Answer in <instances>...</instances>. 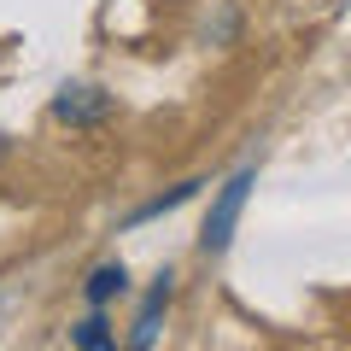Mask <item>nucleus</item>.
<instances>
[{"label":"nucleus","instance_id":"nucleus-1","mask_svg":"<svg viewBox=\"0 0 351 351\" xmlns=\"http://www.w3.org/2000/svg\"><path fill=\"white\" fill-rule=\"evenodd\" d=\"M246 193H252V170H240L234 182L217 193L211 217H205V252H223L228 240H234V223H240V211H246Z\"/></svg>","mask_w":351,"mask_h":351},{"label":"nucleus","instance_id":"nucleus-2","mask_svg":"<svg viewBox=\"0 0 351 351\" xmlns=\"http://www.w3.org/2000/svg\"><path fill=\"white\" fill-rule=\"evenodd\" d=\"M53 117L71 129H94L112 117V94H100V88H59V100H53Z\"/></svg>","mask_w":351,"mask_h":351},{"label":"nucleus","instance_id":"nucleus-3","mask_svg":"<svg viewBox=\"0 0 351 351\" xmlns=\"http://www.w3.org/2000/svg\"><path fill=\"white\" fill-rule=\"evenodd\" d=\"M170 299H176V276L164 269V276L152 281V293H147V304H141V316H135L129 346H152V339H158V322H164V311H170Z\"/></svg>","mask_w":351,"mask_h":351},{"label":"nucleus","instance_id":"nucleus-4","mask_svg":"<svg viewBox=\"0 0 351 351\" xmlns=\"http://www.w3.org/2000/svg\"><path fill=\"white\" fill-rule=\"evenodd\" d=\"M129 293V269L123 263H94V269H88V281H82V299H88V311H106V304H117Z\"/></svg>","mask_w":351,"mask_h":351},{"label":"nucleus","instance_id":"nucleus-5","mask_svg":"<svg viewBox=\"0 0 351 351\" xmlns=\"http://www.w3.org/2000/svg\"><path fill=\"white\" fill-rule=\"evenodd\" d=\"M71 346H82V351H112V346H117V328L106 322V311H94V316H82V322L71 328Z\"/></svg>","mask_w":351,"mask_h":351},{"label":"nucleus","instance_id":"nucleus-6","mask_svg":"<svg viewBox=\"0 0 351 351\" xmlns=\"http://www.w3.org/2000/svg\"><path fill=\"white\" fill-rule=\"evenodd\" d=\"M193 193H199V182H182V188H170L164 199H147V205L135 211V223H147V217H158V211H176V205H188Z\"/></svg>","mask_w":351,"mask_h":351},{"label":"nucleus","instance_id":"nucleus-7","mask_svg":"<svg viewBox=\"0 0 351 351\" xmlns=\"http://www.w3.org/2000/svg\"><path fill=\"white\" fill-rule=\"evenodd\" d=\"M158 6H164V0H158Z\"/></svg>","mask_w":351,"mask_h":351}]
</instances>
